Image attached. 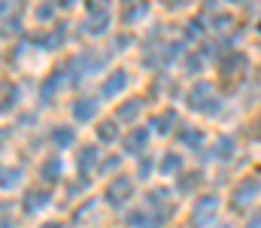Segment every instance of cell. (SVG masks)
<instances>
[{"mask_svg":"<svg viewBox=\"0 0 261 228\" xmlns=\"http://www.w3.org/2000/svg\"><path fill=\"white\" fill-rule=\"evenodd\" d=\"M91 116H94V100H79L76 104V119L79 122H88Z\"/></svg>","mask_w":261,"mask_h":228,"instance_id":"277c9868","label":"cell"},{"mask_svg":"<svg viewBox=\"0 0 261 228\" xmlns=\"http://www.w3.org/2000/svg\"><path fill=\"white\" fill-rule=\"evenodd\" d=\"M43 228H61V225L58 222H49V225H43Z\"/></svg>","mask_w":261,"mask_h":228,"instance_id":"4fadbf2b","label":"cell"},{"mask_svg":"<svg viewBox=\"0 0 261 228\" xmlns=\"http://www.w3.org/2000/svg\"><path fill=\"white\" fill-rule=\"evenodd\" d=\"M128 195H130V183H125V180H119V183L107 192V198H110V204H113V207H122Z\"/></svg>","mask_w":261,"mask_h":228,"instance_id":"7a4b0ae2","label":"cell"},{"mask_svg":"<svg viewBox=\"0 0 261 228\" xmlns=\"http://www.w3.org/2000/svg\"><path fill=\"white\" fill-rule=\"evenodd\" d=\"M137 113H140V104H137V100H134V104H125V110H122V113H119V116H122V119H134V116H137Z\"/></svg>","mask_w":261,"mask_h":228,"instance_id":"9c48e42d","label":"cell"},{"mask_svg":"<svg viewBox=\"0 0 261 228\" xmlns=\"http://www.w3.org/2000/svg\"><path fill=\"white\" fill-rule=\"evenodd\" d=\"M249 228H261V213L255 216V219H252V222H249Z\"/></svg>","mask_w":261,"mask_h":228,"instance_id":"7c38bea8","label":"cell"},{"mask_svg":"<svg viewBox=\"0 0 261 228\" xmlns=\"http://www.w3.org/2000/svg\"><path fill=\"white\" fill-rule=\"evenodd\" d=\"M125 85H128V73H125V70H116V73L103 82V94H107V97H113V94H119Z\"/></svg>","mask_w":261,"mask_h":228,"instance_id":"6da1fadb","label":"cell"},{"mask_svg":"<svg viewBox=\"0 0 261 228\" xmlns=\"http://www.w3.org/2000/svg\"><path fill=\"white\" fill-rule=\"evenodd\" d=\"M55 143H61V146H70V143H73V134H70V128H58V134H55Z\"/></svg>","mask_w":261,"mask_h":228,"instance_id":"52a82bcc","label":"cell"},{"mask_svg":"<svg viewBox=\"0 0 261 228\" xmlns=\"http://www.w3.org/2000/svg\"><path fill=\"white\" fill-rule=\"evenodd\" d=\"M18 176H21V170H6V183H3V186H6V189H9V186H15V183H18Z\"/></svg>","mask_w":261,"mask_h":228,"instance_id":"30bf717a","label":"cell"},{"mask_svg":"<svg viewBox=\"0 0 261 228\" xmlns=\"http://www.w3.org/2000/svg\"><path fill=\"white\" fill-rule=\"evenodd\" d=\"M94 158H97V152H94V146L82 149V158H79V167H82V170H85V167H91V164H94Z\"/></svg>","mask_w":261,"mask_h":228,"instance_id":"5b68a950","label":"cell"},{"mask_svg":"<svg viewBox=\"0 0 261 228\" xmlns=\"http://www.w3.org/2000/svg\"><path fill=\"white\" fill-rule=\"evenodd\" d=\"M176 164H179V161H176V158H167V161H164V164H161V170H173V167H176Z\"/></svg>","mask_w":261,"mask_h":228,"instance_id":"8fae6325","label":"cell"},{"mask_svg":"<svg viewBox=\"0 0 261 228\" xmlns=\"http://www.w3.org/2000/svg\"><path fill=\"white\" fill-rule=\"evenodd\" d=\"M100 140H116V125L103 122V125H100Z\"/></svg>","mask_w":261,"mask_h":228,"instance_id":"ba28073f","label":"cell"},{"mask_svg":"<svg viewBox=\"0 0 261 228\" xmlns=\"http://www.w3.org/2000/svg\"><path fill=\"white\" fill-rule=\"evenodd\" d=\"M58 170H61V161H58V158H52V161H46V167H43V176L49 180V176H52V173H58ZM49 183H52V180H49Z\"/></svg>","mask_w":261,"mask_h":228,"instance_id":"8992f818","label":"cell"},{"mask_svg":"<svg viewBox=\"0 0 261 228\" xmlns=\"http://www.w3.org/2000/svg\"><path fill=\"white\" fill-rule=\"evenodd\" d=\"M46 201H49V192H31V195H28L24 210H28V213H37L40 207H46Z\"/></svg>","mask_w":261,"mask_h":228,"instance_id":"3957f363","label":"cell"}]
</instances>
